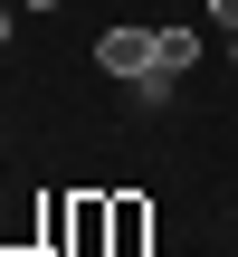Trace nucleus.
Returning a JSON list of instances; mask_svg holds the SVG:
<instances>
[{
    "label": "nucleus",
    "mask_w": 238,
    "mask_h": 257,
    "mask_svg": "<svg viewBox=\"0 0 238 257\" xmlns=\"http://www.w3.org/2000/svg\"><path fill=\"white\" fill-rule=\"evenodd\" d=\"M29 10H57V0H29Z\"/></svg>",
    "instance_id": "obj_9"
},
{
    "label": "nucleus",
    "mask_w": 238,
    "mask_h": 257,
    "mask_svg": "<svg viewBox=\"0 0 238 257\" xmlns=\"http://www.w3.org/2000/svg\"><path fill=\"white\" fill-rule=\"evenodd\" d=\"M229 57H238V29H229Z\"/></svg>",
    "instance_id": "obj_10"
},
{
    "label": "nucleus",
    "mask_w": 238,
    "mask_h": 257,
    "mask_svg": "<svg viewBox=\"0 0 238 257\" xmlns=\"http://www.w3.org/2000/svg\"><path fill=\"white\" fill-rule=\"evenodd\" d=\"M0 248H10V257L48 248V200H0Z\"/></svg>",
    "instance_id": "obj_3"
},
{
    "label": "nucleus",
    "mask_w": 238,
    "mask_h": 257,
    "mask_svg": "<svg viewBox=\"0 0 238 257\" xmlns=\"http://www.w3.org/2000/svg\"><path fill=\"white\" fill-rule=\"evenodd\" d=\"M105 248V191H76V257Z\"/></svg>",
    "instance_id": "obj_6"
},
{
    "label": "nucleus",
    "mask_w": 238,
    "mask_h": 257,
    "mask_svg": "<svg viewBox=\"0 0 238 257\" xmlns=\"http://www.w3.org/2000/svg\"><path fill=\"white\" fill-rule=\"evenodd\" d=\"M0 257H10V248H0Z\"/></svg>",
    "instance_id": "obj_11"
},
{
    "label": "nucleus",
    "mask_w": 238,
    "mask_h": 257,
    "mask_svg": "<svg viewBox=\"0 0 238 257\" xmlns=\"http://www.w3.org/2000/svg\"><path fill=\"white\" fill-rule=\"evenodd\" d=\"M48 257H76V191H48Z\"/></svg>",
    "instance_id": "obj_5"
},
{
    "label": "nucleus",
    "mask_w": 238,
    "mask_h": 257,
    "mask_svg": "<svg viewBox=\"0 0 238 257\" xmlns=\"http://www.w3.org/2000/svg\"><path fill=\"white\" fill-rule=\"evenodd\" d=\"M153 238V200L143 191H105V257H143Z\"/></svg>",
    "instance_id": "obj_1"
},
{
    "label": "nucleus",
    "mask_w": 238,
    "mask_h": 257,
    "mask_svg": "<svg viewBox=\"0 0 238 257\" xmlns=\"http://www.w3.org/2000/svg\"><path fill=\"white\" fill-rule=\"evenodd\" d=\"M210 19H219V29H238V0H210Z\"/></svg>",
    "instance_id": "obj_7"
},
{
    "label": "nucleus",
    "mask_w": 238,
    "mask_h": 257,
    "mask_svg": "<svg viewBox=\"0 0 238 257\" xmlns=\"http://www.w3.org/2000/svg\"><path fill=\"white\" fill-rule=\"evenodd\" d=\"M0 48H10V10H0Z\"/></svg>",
    "instance_id": "obj_8"
},
{
    "label": "nucleus",
    "mask_w": 238,
    "mask_h": 257,
    "mask_svg": "<svg viewBox=\"0 0 238 257\" xmlns=\"http://www.w3.org/2000/svg\"><path fill=\"white\" fill-rule=\"evenodd\" d=\"M153 67L162 76H191L200 67V29H153Z\"/></svg>",
    "instance_id": "obj_4"
},
{
    "label": "nucleus",
    "mask_w": 238,
    "mask_h": 257,
    "mask_svg": "<svg viewBox=\"0 0 238 257\" xmlns=\"http://www.w3.org/2000/svg\"><path fill=\"white\" fill-rule=\"evenodd\" d=\"M95 67H105L114 86L153 76V29H105V38H95Z\"/></svg>",
    "instance_id": "obj_2"
}]
</instances>
